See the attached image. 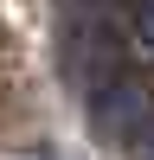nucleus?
<instances>
[{"label":"nucleus","instance_id":"nucleus-1","mask_svg":"<svg viewBox=\"0 0 154 160\" xmlns=\"http://www.w3.org/2000/svg\"><path fill=\"white\" fill-rule=\"evenodd\" d=\"M128 38H135V51L154 64V0H128Z\"/></svg>","mask_w":154,"mask_h":160}]
</instances>
